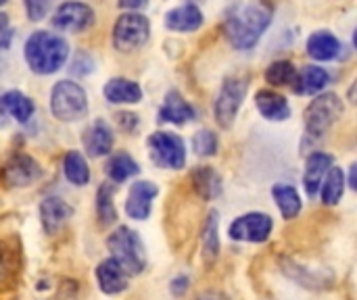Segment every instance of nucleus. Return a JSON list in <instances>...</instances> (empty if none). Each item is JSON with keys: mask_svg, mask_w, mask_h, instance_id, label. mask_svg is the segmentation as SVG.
<instances>
[{"mask_svg": "<svg viewBox=\"0 0 357 300\" xmlns=\"http://www.w3.org/2000/svg\"><path fill=\"white\" fill-rule=\"evenodd\" d=\"M341 115H343L341 98L333 92L320 94L305 109V136H310L312 140H320L331 132V127L341 119Z\"/></svg>", "mask_w": 357, "mask_h": 300, "instance_id": "39448f33", "label": "nucleus"}, {"mask_svg": "<svg viewBox=\"0 0 357 300\" xmlns=\"http://www.w3.org/2000/svg\"><path fill=\"white\" fill-rule=\"evenodd\" d=\"M63 173L69 184L73 186H86L90 182V167L79 150H69L63 159Z\"/></svg>", "mask_w": 357, "mask_h": 300, "instance_id": "a878e982", "label": "nucleus"}, {"mask_svg": "<svg viewBox=\"0 0 357 300\" xmlns=\"http://www.w3.org/2000/svg\"><path fill=\"white\" fill-rule=\"evenodd\" d=\"M255 106L268 121H287L291 117V104L287 102V98L270 88L255 94Z\"/></svg>", "mask_w": 357, "mask_h": 300, "instance_id": "6ab92c4d", "label": "nucleus"}, {"mask_svg": "<svg viewBox=\"0 0 357 300\" xmlns=\"http://www.w3.org/2000/svg\"><path fill=\"white\" fill-rule=\"evenodd\" d=\"M328 84H331V73L324 67L307 65L297 73L293 88L301 96H314V94H320Z\"/></svg>", "mask_w": 357, "mask_h": 300, "instance_id": "412c9836", "label": "nucleus"}, {"mask_svg": "<svg viewBox=\"0 0 357 300\" xmlns=\"http://www.w3.org/2000/svg\"><path fill=\"white\" fill-rule=\"evenodd\" d=\"M128 280H130V276L111 257L100 261L98 267H96V282H98V288H100L102 294L113 297V294L123 292L128 288Z\"/></svg>", "mask_w": 357, "mask_h": 300, "instance_id": "2eb2a0df", "label": "nucleus"}, {"mask_svg": "<svg viewBox=\"0 0 357 300\" xmlns=\"http://www.w3.org/2000/svg\"><path fill=\"white\" fill-rule=\"evenodd\" d=\"M25 61L27 67L38 75H50L56 73L67 56H69V44L63 35L50 33V31H33L25 42Z\"/></svg>", "mask_w": 357, "mask_h": 300, "instance_id": "f03ea898", "label": "nucleus"}, {"mask_svg": "<svg viewBox=\"0 0 357 300\" xmlns=\"http://www.w3.org/2000/svg\"><path fill=\"white\" fill-rule=\"evenodd\" d=\"M203 25V13L197 4L186 2L165 13V27L169 31H197Z\"/></svg>", "mask_w": 357, "mask_h": 300, "instance_id": "a211bd4d", "label": "nucleus"}, {"mask_svg": "<svg viewBox=\"0 0 357 300\" xmlns=\"http://www.w3.org/2000/svg\"><path fill=\"white\" fill-rule=\"evenodd\" d=\"M117 123L126 129V132H134L138 125V117L134 113H117Z\"/></svg>", "mask_w": 357, "mask_h": 300, "instance_id": "e433bc0d", "label": "nucleus"}, {"mask_svg": "<svg viewBox=\"0 0 357 300\" xmlns=\"http://www.w3.org/2000/svg\"><path fill=\"white\" fill-rule=\"evenodd\" d=\"M247 77H241V75H230L224 79L220 92H218V98H215V121L228 129L232 127L241 106H243V100L247 96Z\"/></svg>", "mask_w": 357, "mask_h": 300, "instance_id": "6e6552de", "label": "nucleus"}, {"mask_svg": "<svg viewBox=\"0 0 357 300\" xmlns=\"http://www.w3.org/2000/svg\"><path fill=\"white\" fill-rule=\"evenodd\" d=\"M274 230V221L268 213H259V211H253V213H247V215H241L238 219H234L230 223V238L236 240V242H251V244H261L270 238Z\"/></svg>", "mask_w": 357, "mask_h": 300, "instance_id": "1a4fd4ad", "label": "nucleus"}, {"mask_svg": "<svg viewBox=\"0 0 357 300\" xmlns=\"http://www.w3.org/2000/svg\"><path fill=\"white\" fill-rule=\"evenodd\" d=\"M146 2H119V8H134V10H140L144 8Z\"/></svg>", "mask_w": 357, "mask_h": 300, "instance_id": "4c0bfd02", "label": "nucleus"}, {"mask_svg": "<svg viewBox=\"0 0 357 300\" xmlns=\"http://www.w3.org/2000/svg\"><path fill=\"white\" fill-rule=\"evenodd\" d=\"M341 52V42L333 31H314L307 38V54L316 61H333Z\"/></svg>", "mask_w": 357, "mask_h": 300, "instance_id": "b1692460", "label": "nucleus"}, {"mask_svg": "<svg viewBox=\"0 0 357 300\" xmlns=\"http://www.w3.org/2000/svg\"><path fill=\"white\" fill-rule=\"evenodd\" d=\"M272 196L282 213L284 219H295L301 213V196L293 186L287 184H276L272 188Z\"/></svg>", "mask_w": 357, "mask_h": 300, "instance_id": "bb28decb", "label": "nucleus"}, {"mask_svg": "<svg viewBox=\"0 0 357 300\" xmlns=\"http://www.w3.org/2000/svg\"><path fill=\"white\" fill-rule=\"evenodd\" d=\"M295 77H297V67L293 65V61H287V58L274 61L266 69V81L274 88L293 86Z\"/></svg>", "mask_w": 357, "mask_h": 300, "instance_id": "2f4dec72", "label": "nucleus"}, {"mask_svg": "<svg viewBox=\"0 0 357 300\" xmlns=\"http://www.w3.org/2000/svg\"><path fill=\"white\" fill-rule=\"evenodd\" d=\"M192 148L199 157H213L218 155V148H220V140L215 136V132L211 129H201L195 134L192 138Z\"/></svg>", "mask_w": 357, "mask_h": 300, "instance_id": "473e14b6", "label": "nucleus"}, {"mask_svg": "<svg viewBox=\"0 0 357 300\" xmlns=\"http://www.w3.org/2000/svg\"><path fill=\"white\" fill-rule=\"evenodd\" d=\"M0 111L6 117H13L15 121H19V123H25V121L31 119L36 106H33V100L29 96H25L23 92L8 90V92L0 94Z\"/></svg>", "mask_w": 357, "mask_h": 300, "instance_id": "5701e85b", "label": "nucleus"}, {"mask_svg": "<svg viewBox=\"0 0 357 300\" xmlns=\"http://www.w3.org/2000/svg\"><path fill=\"white\" fill-rule=\"evenodd\" d=\"M333 167V155L328 152H312L305 161V169H303V188L310 196L318 194L326 173L331 171Z\"/></svg>", "mask_w": 357, "mask_h": 300, "instance_id": "dca6fc26", "label": "nucleus"}, {"mask_svg": "<svg viewBox=\"0 0 357 300\" xmlns=\"http://www.w3.org/2000/svg\"><path fill=\"white\" fill-rule=\"evenodd\" d=\"M94 23V8L86 2H63L52 15V25L59 31L79 33Z\"/></svg>", "mask_w": 357, "mask_h": 300, "instance_id": "9b49d317", "label": "nucleus"}, {"mask_svg": "<svg viewBox=\"0 0 357 300\" xmlns=\"http://www.w3.org/2000/svg\"><path fill=\"white\" fill-rule=\"evenodd\" d=\"M188 286H190V280H188L186 276H178V278L172 280L169 292H172L174 297H184V292L188 290Z\"/></svg>", "mask_w": 357, "mask_h": 300, "instance_id": "c9c22d12", "label": "nucleus"}, {"mask_svg": "<svg viewBox=\"0 0 357 300\" xmlns=\"http://www.w3.org/2000/svg\"><path fill=\"white\" fill-rule=\"evenodd\" d=\"M13 35H15V29H13V25H10L8 15L0 13V50H4V48L10 46Z\"/></svg>", "mask_w": 357, "mask_h": 300, "instance_id": "72a5a7b5", "label": "nucleus"}, {"mask_svg": "<svg viewBox=\"0 0 357 300\" xmlns=\"http://www.w3.org/2000/svg\"><path fill=\"white\" fill-rule=\"evenodd\" d=\"M2 184L8 188H25L42 177V167L25 152H15L6 159L0 171Z\"/></svg>", "mask_w": 357, "mask_h": 300, "instance_id": "9d476101", "label": "nucleus"}, {"mask_svg": "<svg viewBox=\"0 0 357 300\" xmlns=\"http://www.w3.org/2000/svg\"><path fill=\"white\" fill-rule=\"evenodd\" d=\"M0 6H2V2H0Z\"/></svg>", "mask_w": 357, "mask_h": 300, "instance_id": "79ce46f5", "label": "nucleus"}, {"mask_svg": "<svg viewBox=\"0 0 357 300\" xmlns=\"http://www.w3.org/2000/svg\"><path fill=\"white\" fill-rule=\"evenodd\" d=\"M159 119L165 123L182 125V123L195 119V106L178 90H169L159 109Z\"/></svg>", "mask_w": 357, "mask_h": 300, "instance_id": "f3484780", "label": "nucleus"}, {"mask_svg": "<svg viewBox=\"0 0 357 300\" xmlns=\"http://www.w3.org/2000/svg\"><path fill=\"white\" fill-rule=\"evenodd\" d=\"M192 180V188L195 192L203 198V200H215L222 196L224 192V180L222 175L213 169V167H197L190 175Z\"/></svg>", "mask_w": 357, "mask_h": 300, "instance_id": "4be33fe9", "label": "nucleus"}, {"mask_svg": "<svg viewBox=\"0 0 357 300\" xmlns=\"http://www.w3.org/2000/svg\"><path fill=\"white\" fill-rule=\"evenodd\" d=\"M201 242H203V257L207 263H213L220 255V213L213 209L207 213L203 221V232H201Z\"/></svg>", "mask_w": 357, "mask_h": 300, "instance_id": "393cba45", "label": "nucleus"}, {"mask_svg": "<svg viewBox=\"0 0 357 300\" xmlns=\"http://www.w3.org/2000/svg\"><path fill=\"white\" fill-rule=\"evenodd\" d=\"M113 142H115V136H113V129L107 121L102 119H96L92 121L84 136H82V144H84V150L88 157L92 159H98V157H105L111 152L113 148Z\"/></svg>", "mask_w": 357, "mask_h": 300, "instance_id": "ddd939ff", "label": "nucleus"}, {"mask_svg": "<svg viewBox=\"0 0 357 300\" xmlns=\"http://www.w3.org/2000/svg\"><path fill=\"white\" fill-rule=\"evenodd\" d=\"M199 300H226V297L220 294V292H207V294H203Z\"/></svg>", "mask_w": 357, "mask_h": 300, "instance_id": "58836bf2", "label": "nucleus"}, {"mask_svg": "<svg viewBox=\"0 0 357 300\" xmlns=\"http://www.w3.org/2000/svg\"><path fill=\"white\" fill-rule=\"evenodd\" d=\"M151 35V23L142 13H123L113 25V46L119 52L140 50Z\"/></svg>", "mask_w": 357, "mask_h": 300, "instance_id": "423d86ee", "label": "nucleus"}, {"mask_svg": "<svg viewBox=\"0 0 357 300\" xmlns=\"http://www.w3.org/2000/svg\"><path fill=\"white\" fill-rule=\"evenodd\" d=\"M345 173L341 167H331V171L326 173L322 186H320V194H322V203L324 205H339L343 194H345Z\"/></svg>", "mask_w": 357, "mask_h": 300, "instance_id": "cd10ccee", "label": "nucleus"}, {"mask_svg": "<svg viewBox=\"0 0 357 300\" xmlns=\"http://www.w3.org/2000/svg\"><path fill=\"white\" fill-rule=\"evenodd\" d=\"M349 186L356 188V165H351V175H349Z\"/></svg>", "mask_w": 357, "mask_h": 300, "instance_id": "ea45409f", "label": "nucleus"}, {"mask_svg": "<svg viewBox=\"0 0 357 300\" xmlns=\"http://www.w3.org/2000/svg\"><path fill=\"white\" fill-rule=\"evenodd\" d=\"M113 194H115L113 184H102L96 192V217H98L100 226H105V228H109L117 221V209L113 203Z\"/></svg>", "mask_w": 357, "mask_h": 300, "instance_id": "c756f323", "label": "nucleus"}, {"mask_svg": "<svg viewBox=\"0 0 357 300\" xmlns=\"http://www.w3.org/2000/svg\"><path fill=\"white\" fill-rule=\"evenodd\" d=\"M102 96L111 104H136L142 100V88L134 79L126 77H113L105 84Z\"/></svg>", "mask_w": 357, "mask_h": 300, "instance_id": "aec40b11", "label": "nucleus"}, {"mask_svg": "<svg viewBox=\"0 0 357 300\" xmlns=\"http://www.w3.org/2000/svg\"><path fill=\"white\" fill-rule=\"evenodd\" d=\"M73 217V207L59 196H48L40 203V221L48 236H54Z\"/></svg>", "mask_w": 357, "mask_h": 300, "instance_id": "4468645a", "label": "nucleus"}, {"mask_svg": "<svg viewBox=\"0 0 357 300\" xmlns=\"http://www.w3.org/2000/svg\"><path fill=\"white\" fill-rule=\"evenodd\" d=\"M107 246L111 251V259L117 261L128 276H138L146 267V253L140 236L126 226H119L109 238Z\"/></svg>", "mask_w": 357, "mask_h": 300, "instance_id": "7ed1b4c3", "label": "nucleus"}, {"mask_svg": "<svg viewBox=\"0 0 357 300\" xmlns=\"http://www.w3.org/2000/svg\"><path fill=\"white\" fill-rule=\"evenodd\" d=\"M151 161L161 169H182L186 165V144L178 134L155 132L149 136Z\"/></svg>", "mask_w": 357, "mask_h": 300, "instance_id": "0eeeda50", "label": "nucleus"}, {"mask_svg": "<svg viewBox=\"0 0 357 300\" xmlns=\"http://www.w3.org/2000/svg\"><path fill=\"white\" fill-rule=\"evenodd\" d=\"M50 113L63 123H73L86 117L88 96L84 88L71 79H61L50 90Z\"/></svg>", "mask_w": 357, "mask_h": 300, "instance_id": "20e7f679", "label": "nucleus"}, {"mask_svg": "<svg viewBox=\"0 0 357 300\" xmlns=\"http://www.w3.org/2000/svg\"><path fill=\"white\" fill-rule=\"evenodd\" d=\"M48 8H50V4H48V2H33V0H27V2H25L27 17H29L31 21H40V19H44V17H46V13H48Z\"/></svg>", "mask_w": 357, "mask_h": 300, "instance_id": "f704fd0d", "label": "nucleus"}, {"mask_svg": "<svg viewBox=\"0 0 357 300\" xmlns=\"http://www.w3.org/2000/svg\"><path fill=\"white\" fill-rule=\"evenodd\" d=\"M159 194V188L149 182V180H138L132 184L130 192H128V200H126V213L128 217L136 219V221H146L153 209V198Z\"/></svg>", "mask_w": 357, "mask_h": 300, "instance_id": "f8f14e48", "label": "nucleus"}, {"mask_svg": "<svg viewBox=\"0 0 357 300\" xmlns=\"http://www.w3.org/2000/svg\"><path fill=\"white\" fill-rule=\"evenodd\" d=\"M6 123H8V117H6V115H4V113L0 111V127H4Z\"/></svg>", "mask_w": 357, "mask_h": 300, "instance_id": "a19ab883", "label": "nucleus"}, {"mask_svg": "<svg viewBox=\"0 0 357 300\" xmlns=\"http://www.w3.org/2000/svg\"><path fill=\"white\" fill-rule=\"evenodd\" d=\"M19 271V248H13L6 240H0V290L13 284Z\"/></svg>", "mask_w": 357, "mask_h": 300, "instance_id": "7c9ffc66", "label": "nucleus"}, {"mask_svg": "<svg viewBox=\"0 0 357 300\" xmlns=\"http://www.w3.org/2000/svg\"><path fill=\"white\" fill-rule=\"evenodd\" d=\"M136 173H140V165H138V163L134 161V157L128 155V152H117V155H113V157L109 159V163H107V175H109L113 182H117V184H121V182L134 177Z\"/></svg>", "mask_w": 357, "mask_h": 300, "instance_id": "c85d7f7f", "label": "nucleus"}, {"mask_svg": "<svg viewBox=\"0 0 357 300\" xmlns=\"http://www.w3.org/2000/svg\"><path fill=\"white\" fill-rule=\"evenodd\" d=\"M274 19V8L264 2H238L228 6L224 33L236 50H251Z\"/></svg>", "mask_w": 357, "mask_h": 300, "instance_id": "f257e3e1", "label": "nucleus"}]
</instances>
